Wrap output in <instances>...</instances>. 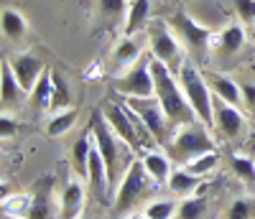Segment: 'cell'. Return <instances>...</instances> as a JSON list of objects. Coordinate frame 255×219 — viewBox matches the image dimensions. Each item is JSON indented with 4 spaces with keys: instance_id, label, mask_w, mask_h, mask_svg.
I'll return each instance as SVG.
<instances>
[{
    "instance_id": "cell-1",
    "label": "cell",
    "mask_w": 255,
    "mask_h": 219,
    "mask_svg": "<svg viewBox=\"0 0 255 219\" xmlns=\"http://www.w3.org/2000/svg\"><path fill=\"white\" fill-rule=\"evenodd\" d=\"M148 67H151V74H153V84H156V100L161 102L163 112L168 117V122H171V130L176 133L179 127L184 125H191L197 122V112L191 110L181 84H179V77L166 67L163 61L148 56Z\"/></svg>"
},
{
    "instance_id": "cell-2",
    "label": "cell",
    "mask_w": 255,
    "mask_h": 219,
    "mask_svg": "<svg viewBox=\"0 0 255 219\" xmlns=\"http://www.w3.org/2000/svg\"><path fill=\"white\" fill-rule=\"evenodd\" d=\"M90 133H92L95 145H97L100 153H102L105 163H108L110 186H113V189L120 186L125 171L130 168V163L135 161V150L110 127V122L105 120V115H102V110H97V112L92 115V120H90Z\"/></svg>"
},
{
    "instance_id": "cell-3",
    "label": "cell",
    "mask_w": 255,
    "mask_h": 219,
    "mask_svg": "<svg viewBox=\"0 0 255 219\" xmlns=\"http://www.w3.org/2000/svg\"><path fill=\"white\" fill-rule=\"evenodd\" d=\"M161 184L153 181V176L145 171L143 161L135 158L130 163V168L125 171V176L115 191V202H113V214L115 217H128L130 212L138 209L140 202H145L148 196H151V191H156Z\"/></svg>"
},
{
    "instance_id": "cell-4",
    "label": "cell",
    "mask_w": 255,
    "mask_h": 219,
    "mask_svg": "<svg viewBox=\"0 0 255 219\" xmlns=\"http://www.w3.org/2000/svg\"><path fill=\"white\" fill-rule=\"evenodd\" d=\"M166 148H168L166 156L171 158L174 163L186 166V163H191L194 158L204 156V153L217 150V143H215V138L209 135V127L197 120V122H191V125L179 127L176 133H174V138L168 140Z\"/></svg>"
},
{
    "instance_id": "cell-5",
    "label": "cell",
    "mask_w": 255,
    "mask_h": 219,
    "mask_svg": "<svg viewBox=\"0 0 255 219\" xmlns=\"http://www.w3.org/2000/svg\"><path fill=\"white\" fill-rule=\"evenodd\" d=\"M166 23L174 28V33H176L179 41L184 43V49H186L189 59L194 61L197 67L207 61L209 49H212V38H215V31L207 28V26H202V23H197V20L191 18V15H186L184 10L171 13Z\"/></svg>"
},
{
    "instance_id": "cell-6",
    "label": "cell",
    "mask_w": 255,
    "mask_h": 219,
    "mask_svg": "<svg viewBox=\"0 0 255 219\" xmlns=\"http://www.w3.org/2000/svg\"><path fill=\"white\" fill-rule=\"evenodd\" d=\"M179 84H181V90L191 105V110L197 112L199 122H204L207 127H215V110H212V90H209V84L207 79L199 74L197 69V64L186 59V64L181 67L179 72Z\"/></svg>"
},
{
    "instance_id": "cell-7",
    "label": "cell",
    "mask_w": 255,
    "mask_h": 219,
    "mask_svg": "<svg viewBox=\"0 0 255 219\" xmlns=\"http://www.w3.org/2000/svg\"><path fill=\"white\" fill-rule=\"evenodd\" d=\"M148 51H151L153 59L163 61L176 77H179L181 67L186 64L184 43L179 41V36L171 31V26H168L166 20H153V23L148 26Z\"/></svg>"
},
{
    "instance_id": "cell-8",
    "label": "cell",
    "mask_w": 255,
    "mask_h": 219,
    "mask_svg": "<svg viewBox=\"0 0 255 219\" xmlns=\"http://www.w3.org/2000/svg\"><path fill=\"white\" fill-rule=\"evenodd\" d=\"M123 102L140 115V120L148 125V130L153 133L158 145H168V135L174 130H171V122H168L161 102L156 100V95L153 97H123Z\"/></svg>"
},
{
    "instance_id": "cell-9",
    "label": "cell",
    "mask_w": 255,
    "mask_h": 219,
    "mask_svg": "<svg viewBox=\"0 0 255 219\" xmlns=\"http://www.w3.org/2000/svg\"><path fill=\"white\" fill-rule=\"evenodd\" d=\"M113 90L118 95H123V97H153L156 95V84H153L151 67H148V59L133 64L123 77H118L113 82Z\"/></svg>"
},
{
    "instance_id": "cell-10",
    "label": "cell",
    "mask_w": 255,
    "mask_h": 219,
    "mask_svg": "<svg viewBox=\"0 0 255 219\" xmlns=\"http://www.w3.org/2000/svg\"><path fill=\"white\" fill-rule=\"evenodd\" d=\"M102 115H105V120L110 122V127L135 150V156H138V153L143 150V145H140L138 130H135V122H133V110L128 107L125 102H110L108 107L102 110Z\"/></svg>"
},
{
    "instance_id": "cell-11",
    "label": "cell",
    "mask_w": 255,
    "mask_h": 219,
    "mask_svg": "<svg viewBox=\"0 0 255 219\" xmlns=\"http://www.w3.org/2000/svg\"><path fill=\"white\" fill-rule=\"evenodd\" d=\"M87 186L92 196L100 204H113V186H110V173L108 163H105L100 148L92 140V153H90V168H87Z\"/></svg>"
},
{
    "instance_id": "cell-12",
    "label": "cell",
    "mask_w": 255,
    "mask_h": 219,
    "mask_svg": "<svg viewBox=\"0 0 255 219\" xmlns=\"http://www.w3.org/2000/svg\"><path fill=\"white\" fill-rule=\"evenodd\" d=\"M212 110H215V125L220 130V135L227 140H235L245 133V117L240 112V107L227 105L225 100L212 95Z\"/></svg>"
},
{
    "instance_id": "cell-13",
    "label": "cell",
    "mask_w": 255,
    "mask_h": 219,
    "mask_svg": "<svg viewBox=\"0 0 255 219\" xmlns=\"http://www.w3.org/2000/svg\"><path fill=\"white\" fill-rule=\"evenodd\" d=\"M10 67H13L15 79L20 82V87H23L26 92L33 90V84L38 82V77L44 74V69H46L44 64H41V59L33 56V54H20V56H15V59L10 61Z\"/></svg>"
},
{
    "instance_id": "cell-14",
    "label": "cell",
    "mask_w": 255,
    "mask_h": 219,
    "mask_svg": "<svg viewBox=\"0 0 255 219\" xmlns=\"http://www.w3.org/2000/svg\"><path fill=\"white\" fill-rule=\"evenodd\" d=\"M84 207V189L79 181L67 179L61 189V202H59V219H79Z\"/></svg>"
},
{
    "instance_id": "cell-15",
    "label": "cell",
    "mask_w": 255,
    "mask_h": 219,
    "mask_svg": "<svg viewBox=\"0 0 255 219\" xmlns=\"http://www.w3.org/2000/svg\"><path fill=\"white\" fill-rule=\"evenodd\" d=\"M23 95H26V90L15 79L13 67L8 61H3L0 64V97H3V107L5 110H15L20 105V100H23Z\"/></svg>"
},
{
    "instance_id": "cell-16",
    "label": "cell",
    "mask_w": 255,
    "mask_h": 219,
    "mask_svg": "<svg viewBox=\"0 0 255 219\" xmlns=\"http://www.w3.org/2000/svg\"><path fill=\"white\" fill-rule=\"evenodd\" d=\"M51 189H54V179H41L36 184V189L31 191V204L26 217L28 219H49L51 217Z\"/></svg>"
},
{
    "instance_id": "cell-17",
    "label": "cell",
    "mask_w": 255,
    "mask_h": 219,
    "mask_svg": "<svg viewBox=\"0 0 255 219\" xmlns=\"http://www.w3.org/2000/svg\"><path fill=\"white\" fill-rule=\"evenodd\" d=\"M207 84H209V90L215 97L225 100L227 105H235V107H243V92H240V84L235 79H230V77H222V74H207L204 77Z\"/></svg>"
},
{
    "instance_id": "cell-18",
    "label": "cell",
    "mask_w": 255,
    "mask_h": 219,
    "mask_svg": "<svg viewBox=\"0 0 255 219\" xmlns=\"http://www.w3.org/2000/svg\"><path fill=\"white\" fill-rule=\"evenodd\" d=\"M140 54H143V49H140L138 38L135 36H123L118 41V46L113 49V64H115L118 69H125L128 72L133 64L140 61Z\"/></svg>"
},
{
    "instance_id": "cell-19",
    "label": "cell",
    "mask_w": 255,
    "mask_h": 219,
    "mask_svg": "<svg viewBox=\"0 0 255 219\" xmlns=\"http://www.w3.org/2000/svg\"><path fill=\"white\" fill-rule=\"evenodd\" d=\"M90 153H92V133L90 127L74 140L72 145V153H69V161H72V168L79 179H87V168H90Z\"/></svg>"
},
{
    "instance_id": "cell-20",
    "label": "cell",
    "mask_w": 255,
    "mask_h": 219,
    "mask_svg": "<svg viewBox=\"0 0 255 219\" xmlns=\"http://www.w3.org/2000/svg\"><path fill=\"white\" fill-rule=\"evenodd\" d=\"M148 18H151V0H130L125 23H123V33L125 36H135L138 31L145 28Z\"/></svg>"
},
{
    "instance_id": "cell-21",
    "label": "cell",
    "mask_w": 255,
    "mask_h": 219,
    "mask_svg": "<svg viewBox=\"0 0 255 219\" xmlns=\"http://www.w3.org/2000/svg\"><path fill=\"white\" fill-rule=\"evenodd\" d=\"M128 0H97V20L105 28H115L125 23L128 15Z\"/></svg>"
},
{
    "instance_id": "cell-22",
    "label": "cell",
    "mask_w": 255,
    "mask_h": 219,
    "mask_svg": "<svg viewBox=\"0 0 255 219\" xmlns=\"http://www.w3.org/2000/svg\"><path fill=\"white\" fill-rule=\"evenodd\" d=\"M143 166H145V171L153 176V181L156 184H168V176H171V158L168 156H163V153H158V150H148V153H143Z\"/></svg>"
},
{
    "instance_id": "cell-23",
    "label": "cell",
    "mask_w": 255,
    "mask_h": 219,
    "mask_svg": "<svg viewBox=\"0 0 255 219\" xmlns=\"http://www.w3.org/2000/svg\"><path fill=\"white\" fill-rule=\"evenodd\" d=\"M51 97H54V77L51 69H44V74L38 77L33 90L28 92V102L36 110H51Z\"/></svg>"
},
{
    "instance_id": "cell-24",
    "label": "cell",
    "mask_w": 255,
    "mask_h": 219,
    "mask_svg": "<svg viewBox=\"0 0 255 219\" xmlns=\"http://www.w3.org/2000/svg\"><path fill=\"white\" fill-rule=\"evenodd\" d=\"M245 46V26L243 23H230L217 33V49L222 54H238Z\"/></svg>"
},
{
    "instance_id": "cell-25",
    "label": "cell",
    "mask_w": 255,
    "mask_h": 219,
    "mask_svg": "<svg viewBox=\"0 0 255 219\" xmlns=\"http://www.w3.org/2000/svg\"><path fill=\"white\" fill-rule=\"evenodd\" d=\"M168 189H171L176 196H184V194H191V191H199V189H202V176L189 173L184 166H181V168H174L171 176H168Z\"/></svg>"
},
{
    "instance_id": "cell-26",
    "label": "cell",
    "mask_w": 255,
    "mask_h": 219,
    "mask_svg": "<svg viewBox=\"0 0 255 219\" xmlns=\"http://www.w3.org/2000/svg\"><path fill=\"white\" fill-rule=\"evenodd\" d=\"M54 77V97H51V110H72V90L61 72L51 69Z\"/></svg>"
},
{
    "instance_id": "cell-27",
    "label": "cell",
    "mask_w": 255,
    "mask_h": 219,
    "mask_svg": "<svg viewBox=\"0 0 255 219\" xmlns=\"http://www.w3.org/2000/svg\"><path fill=\"white\" fill-rule=\"evenodd\" d=\"M77 117H79V112H77L74 107H72V110H61V112H54L51 120H49V125H46V133H49L51 138L64 135L67 130H72V125L77 122Z\"/></svg>"
},
{
    "instance_id": "cell-28",
    "label": "cell",
    "mask_w": 255,
    "mask_h": 219,
    "mask_svg": "<svg viewBox=\"0 0 255 219\" xmlns=\"http://www.w3.org/2000/svg\"><path fill=\"white\" fill-rule=\"evenodd\" d=\"M3 33L10 41H18L20 36L26 33V20H23V15H20L18 10H13V8L3 10Z\"/></svg>"
},
{
    "instance_id": "cell-29",
    "label": "cell",
    "mask_w": 255,
    "mask_h": 219,
    "mask_svg": "<svg viewBox=\"0 0 255 219\" xmlns=\"http://www.w3.org/2000/svg\"><path fill=\"white\" fill-rule=\"evenodd\" d=\"M230 168L235 171V176L248 184L255 186V158H245V156H230Z\"/></svg>"
},
{
    "instance_id": "cell-30",
    "label": "cell",
    "mask_w": 255,
    "mask_h": 219,
    "mask_svg": "<svg viewBox=\"0 0 255 219\" xmlns=\"http://www.w3.org/2000/svg\"><path fill=\"white\" fill-rule=\"evenodd\" d=\"M217 166H220V153L212 150V153H204V156L194 158L191 163H186L184 168H186L189 173H194V176H207V173H212Z\"/></svg>"
},
{
    "instance_id": "cell-31",
    "label": "cell",
    "mask_w": 255,
    "mask_h": 219,
    "mask_svg": "<svg viewBox=\"0 0 255 219\" xmlns=\"http://www.w3.org/2000/svg\"><path fill=\"white\" fill-rule=\"evenodd\" d=\"M204 186L197 191V196H191V199H186L181 207H179V219H202L204 209H207V202H204V196H202Z\"/></svg>"
},
{
    "instance_id": "cell-32",
    "label": "cell",
    "mask_w": 255,
    "mask_h": 219,
    "mask_svg": "<svg viewBox=\"0 0 255 219\" xmlns=\"http://www.w3.org/2000/svg\"><path fill=\"white\" fill-rule=\"evenodd\" d=\"M225 219H255V202L253 199H235L225 212Z\"/></svg>"
},
{
    "instance_id": "cell-33",
    "label": "cell",
    "mask_w": 255,
    "mask_h": 219,
    "mask_svg": "<svg viewBox=\"0 0 255 219\" xmlns=\"http://www.w3.org/2000/svg\"><path fill=\"white\" fill-rule=\"evenodd\" d=\"M174 212H179V209L174 207V202H153V204L145 207L143 219H171Z\"/></svg>"
},
{
    "instance_id": "cell-34",
    "label": "cell",
    "mask_w": 255,
    "mask_h": 219,
    "mask_svg": "<svg viewBox=\"0 0 255 219\" xmlns=\"http://www.w3.org/2000/svg\"><path fill=\"white\" fill-rule=\"evenodd\" d=\"M243 26H255V0H232Z\"/></svg>"
},
{
    "instance_id": "cell-35",
    "label": "cell",
    "mask_w": 255,
    "mask_h": 219,
    "mask_svg": "<svg viewBox=\"0 0 255 219\" xmlns=\"http://www.w3.org/2000/svg\"><path fill=\"white\" fill-rule=\"evenodd\" d=\"M240 92H243V110L255 115V84H240Z\"/></svg>"
},
{
    "instance_id": "cell-36",
    "label": "cell",
    "mask_w": 255,
    "mask_h": 219,
    "mask_svg": "<svg viewBox=\"0 0 255 219\" xmlns=\"http://www.w3.org/2000/svg\"><path fill=\"white\" fill-rule=\"evenodd\" d=\"M0 127H3V130H0V135H3V138H10V135H15L18 122H15L13 117H8V112H5L3 117H0Z\"/></svg>"
},
{
    "instance_id": "cell-37",
    "label": "cell",
    "mask_w": 255,
    "mask_h": 219,
    "mask_svg": "<svg viewBox=\"0 0 255 219\" xmlns=\"http://www.w3.org/2000/svg\"><path fill=\"white\" fill-rule=\"evenodd\" d=\"M3 219H28V217H18V214H5Z\"/></svg>"
},
{
    "instance_id": "cell-38",
    "label": "cell",
    "mask_w": 255,
    "mask_h": 219,
    "mask_svg": "<svg viewBox=\"0 0 255 219\" xmlns=\"http://www.w3.org/2000/svg\"><path fill=\"white\" fill-rule=\"evenodd\" d=\"M253 41H255V28H253Z\"/></svg>"
},
{
    "instance_id": "cell-39",
    "label": "cell",
    "mask_w": 255,
    "mask_h": 219,
    "mask_svg": "<svg viewBox=\"0 0 255 219\" xmlns=\"http://www.w3.org/2000/svg\"><path fill=\"white\" fill-rule=\"evenodd\" d=\"M79 219H82V217H79Z\"/></svg>"
}]
</instances>
